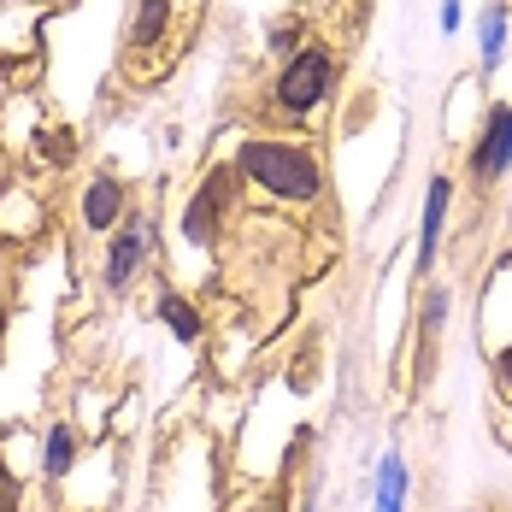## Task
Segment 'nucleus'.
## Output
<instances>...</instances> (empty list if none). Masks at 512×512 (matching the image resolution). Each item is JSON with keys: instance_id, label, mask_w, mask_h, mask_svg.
I'll return each instance as SVG.
<instances>
[{"instance_id": "7", "label": "nucleus", "mask_w": 512, "mask_h": 512, "mask_svg": "<svg viewBox=\"0 0 512 512\" xmlns=\"http://www.w3.org/2000/svg\"><path fill=\"white\" fill-rule=\"evenodd\" d=\"M59 6H71V0H0V48L24 53L30 48L36 18H48V12H59Z\"/></svg>"}, {"instance_id": "3", "label": "nucleus", "mask_w": 512, "mask_h": 512, "mask_svg": "<svg viewBox=\"0 0 512 512\" xmlns=\"http://www.w3.org/2000/svg\"><path fill=\"white\" fill-rule=\"evenodd\" d=\"M236 189H242V171H236V159H230V165H212V171H206V183L195 189V201L183 206V224H177V236H183L189 248H212V242H218V230H230Z\"/></svg>"}, {"instance_id": "5", "label": "nucleus", "mask_w": 512, "mask_h": 512, "mask_svg": "<svg viewBox=\"0 0 512 512\" xmlns=\"http://www.w3.org/2000/svg\"><path fill=\"white\" fill-rule=\"evenodd\" d=\"M177 24V0H136L130 6V24H124V48L130 53H148L171 36Z\"/></svg>"}, {"instance_id": "2", "label": "nucleus", "mask_w": 512, "mask_h": 512, "mask_svg": "<svg viewBox=\"0 0 512 512\" xmlns=\"http://www.w3.org/2000/svg\"><path fill=\"white\" fill-rule=\"evenodd\" d=\"M336 48H324V42H312L301 48L283 71H277V83H271V106L283 112V118H307L318 106L330 101V89H336Z\"/></svg>"}, {"instance_id": "1", "label": "nucleus", "mask_w": 512, "mask_h": 512, "mask_svg": "<svg viewBox=\"0 0 512 512\" xmlns=\"http://www.w3.org/2000/svg\"><path fill=\"white\" fill-rule=\"evenodd\" d=\"M236 171H242V183H254L259 195L295 201V206L318 201V189H324V171H318L312 148L283 142V136H248L242 154H236Z\"/></svg>"}, {"instance_id": "8", "label": "nucleus", "mask_w": 512, "mask_h": 512, "mask_svg": "<svg viewBox=\"0 0 512 512\" xmlns=\"http://www.w3.org/2000/svg\"><path fill=\"white\" fill-rule=\"evenodd\" d=\"M448 201H454V177H436V183H430V201H424V230H418V277L436 265V242H442Z\"/></svg>"}, {"instance_id": "13", "label": "nucleus", "mask_w": 512, "mask_h": 512, "mask_svg": "<svg viewBox=\"0 0 512 512\" xmlns=\"http://www.w3.org/2000/svg\"><path fill=\"white\" fill-rule=\"evenodd\" d=\"M71 454H77L71 424H53V430H48V448H42V471H48V477H65V471H71Z\"/></svg>"}, {"instance_id": "4", "label": "nucleus", "mask_w": 512, "mask_h": 512, "mask_svg": "<svg viewBox=\"0 0 512 512\" xmlns=\"http://www.w3.org/2000/svg\"><path fill=\"white\" fill-rule=\"evenodd\" d=\"M512 171V101L489 106L477 142H471V183L477 189H495L501 177Z\"/></svg>"}, {"instance_id": "6", "label": "nucleus", "mask_w": 512, "mask_h": 512, "mask_svg": "<svg viewBox=\"0 0 512 512\" xmlns=\"http://www.w3.org/2000/svg\"><path fill=\"white\" fill-rule=\"evenodd\" d=\"M142 259H148V224L130 218V224L112 236V254H106V289H130L136 271H142Z\"/></svg>"}, {"instance_id": "9", "label": "nucleus", "mask_w": 512, "mask_h": 512, "mask_svg": "<svg viewBox=\"0 0 512 512\" xmlns=\"http://www.w3.org/2000/svg\"><path fill=\"white\" fill-rule=\"evenodd\" d=\"M124 218V183L118 177H95L89 189H83V230H112Z\"/></svg>"}, {"instance_id": "12", "label": "nucleus", "mask_w": 512, "mask_h": 512, "mask_svg": "<svg viewBox=\"0 0 512 512\" xmlns=\"http://www.w3.org/2000/svg\"><path fill=\"white\" fill-rule=\"evenodd\" d=\"M401 501H407V465L389 454L377 465V512H401Z\"/></svg>"}, {"instance_id": "11", "label": "nucleus", "mask_w": 512, "mask_h": 512, "mask_svg": "<svg viewBox=\"0 0 512 512\" xmlns=\"http://www.w3.org/2000/svg\"><path fill=\"white\" fill-rule=\"evenodd\" d=\"M477 53H483V65H501V53H507V6L495 0L489 12H483V30H477Z\"/></svg>"}, {"instance_id": "16", "label": "nucleus", "mask_w": 512, "mask_h": 512, "mask_svg": "<svg viewBox=\"0 0 512 512\" xmlns=\"http://www.w3.org/2000/svg\"><path fill=\"white\" fill-rule=\"evenodd\" d=\"M295 36H301V24H277L271 30V48H295Z\"/></svg>"}, {"instance_id": "17", "label": "nucleus", "mask_w": 512, "mask_h": 512, "mask_svg": "<svg viewBox=\"0 0 512 512\" xmlns=\"http://www.w3.org/2000/svg\"><path fill=\"white\" fill-rule=\"evenodd\" d=\"M0 348H6V259H0Z\"/></svg>"}, {"instance_id": "15", "label": "nucleus", "mask_w": 512, "mask_h": 512, "mask_svg": "<svg viewBox=\"0 0 512 512\" xmlns=\"http://www.w3.org/2000/svg\"><path fill=\"white\" fill-rule=\"evenodd\" d=\"M42 148H48L53 165H65V159H71V142H65V130H48V142H42Z\"/></svg>"}, {"instance_id": "10", "label": "nucleus", "mask_w": 512, "mask_h": 512, "mask_svg": "<svg viewBox=\"0 0 512 512\" xmlns=\"http://www.w3.org/2000/svg\"><path fill=\"white\" fill-rule=\"evenodd\" d=\"M159 318H165V330H171L177 342H201V312H195V301H183L177 289L159 295Z\"/></svg>"}, {"instance_id": "14", "label": "nucleus", "mask_w": 512, "mask_h": 512, "mask_svg": "<svg viewBox=\"0 0 512 512\" xmlns=\"http://www.w3.org/2000/svg\"><path fill=\"white\" fill-rule=\"evenodd\" d=\"M18 507H24V483H18V471L0 454V512H18Z\"/></svg>"}]
</instances>
